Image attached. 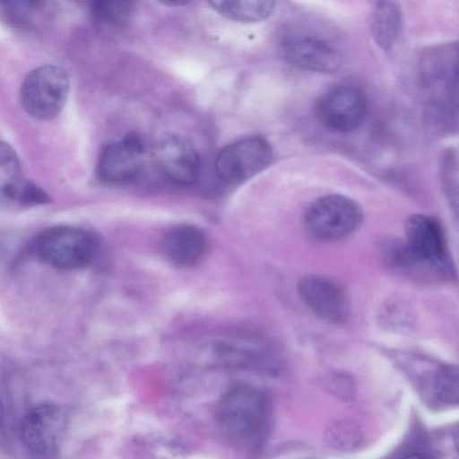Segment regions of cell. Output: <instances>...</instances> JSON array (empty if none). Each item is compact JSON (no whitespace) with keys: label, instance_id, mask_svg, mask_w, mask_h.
Segmentation results:
<instances>
[{"label":"cell","instance_id":"obj_25","mask_svg":"<svg viewBox=\"0 0 459 459\" xmlns=\"http://www.w3.org/2000/svg\"><path fill=\"white\" fill-rule=\"evenodd\" d=\"M3 419H4V406H3V403L0 399V424L2 423Z\"/></svg>","mask_w":459,"mask_h":459},{"label":"cell","instance_id":"obj_12","mask_svg":"<svg viewBox=\"0 0 459 459\" xmlns=\"http://www.w3.org/2000/svg\"><path fill=\"white\" fill-rule=\"evenodd\" d=\"M157 160L162 172L179 185H192L199 177L201 161L194 144L182 136L163 141L157 150Z\"/></svg>","mask_w":459,"mask_h":459},{"label":"cell","instance_id":"obj_8","mask_svg":"<svg viewBox=\"0 0 459 459\" xmlns=\"http://www.w3.org/2000/svg\"><path fill=\"white\" fill-rule=\"evenodd\" d=\"M301 301L320 319L343 323L350 315V300L343 289L335 281L320 275L301 277L297 284Z\"/></svg>","mask_w":459,"mask_h":459},{"label":"cell","instance_id":"obj_19","mask_svg":"<svg viewBox=\"0 0 459 459\" xmlns=\"http://www.w3.org/2000/svg\"><path fill=\"white\" fill-rule=\"evenodd\" d=\"M457 172L456 152L452 149L447 150L442 158L441 181L445 195L455 212L457 211L458 203Z\"/></svg>","mask_w":459,"mask_h":459},{"label":"cell","instance_id":"obj_23","mask_svg":"<svg viewBox=\"0 0 459 459\" xmlns=\"http://www.w3.org/2000/svg\"><path fill=\"white\" fill-rule=\"evenodd\" d=\"M400 459H430V458L423 454L414 453V454L404 455Z\"/></svg>","mask_w":459,"mask_h":459},{"label":"cell","instance_id":"obj_16","mask_svg":"<svg viewBox=\"0 0 459 459\" xmlns=\"http://www.w3.org/2000/svg\"><path fill=\"white\" fill-rule=\"evenodd\" d=\"M209 4L227 19L255 22L266 19L275 8L274 1H210Z\"/></svg>","mask_w":459,"mask_h":459},{"label":"cell","instance_id":"obj_20","mask_svg":"<svg viewBox=\"0 0 459 459\" xmlns=\"http://www.w3.org/2000/svg\"><path fill=\"white\" fill-rule=\"evenodd\" d=\"M433 389L437 398L444 403H456L458 401L457 370L452 367H444L435 375Z\"/></svg>","mask_w":459,"mask_h":459},{"label":"cell","instance_id":"obj_10","mask_svg":"<svg viewBox=\"0 0 459 459\" xmlns=\"http://www.w3.org/2000/svg\"><path fill=\"white\" fill-rule=\"evenodd\" d=\"M144 148L134 134L106 146L97 163L99 178L112 185L127 183L137 177L143 161Z\"/></svg>","mask_w":459,"mask_h":459},{"label":"cell","instance_id":"obj_14","mask_svg":"<svg viewBox=\"0 0 459 459\" xmlns=\"http://www.w3.org/2000/svg\"><path fill=\"white\" fill-rule=\"evenodd\" d=\"M206 248L204 232L194 225H177L169 229L162 238L164 255L178 265L188 266L197 263Z\"/></svg>","mask_w":459,"mask_h":459},{"label":"cell","instance_id":"obj_2","mask_svg":"<svg viewBox=\"0 0 459 459\" xmlns=\"http://www.w3.org/2000/svg\"><path fill=\"white\" fill-rule=\"evenodd\" d=\"M363 221V211L353 199L328 195L313 202L304 214V227L314 238L338 241L353 234Z\"/></svg>","mask_w":459,"mask_h":459},{"label":"cell","instance_id":"obj_9","mask_svg":"<svg viewBox=\"0 0 459 459\" xmlns=\"http://www.w3.org/2000/svg\"><path fill=\"white\" fill-rule=\"evenodd\" d=\"M317 114L327 128L349 133L364 123L368 114V102L359 89L341 86L323 96L317 106Z\"/></svg>","mask_w":459,"mask_h":459},{"label":"cell","instance_id":"obj_21","mask_svg":"<svg viewBox=\"0 0 459 459\" xmlns=\"http://www.w3.org/2000/svg\"><path fill=\"white\" fill-rule=\"evenodd\" d=\"M22 206L41 205L50 202L48 195L31 182L22 183L16 200Z\"/></svg>","mask_w":459,"mask_h":459},{"label":"cell","instance_id":"obj_17","mask_svg":"<svg viewBox=\"0 0 459 459\" xmlns=\"http://www.w3.org/2000/svg\"><path fill=\"white\" fill-rule=\"evenodd\" d=\"M21 185L19 158L9 144L0 141V208L16 202Z\"/></svg>","mask_w":459,"mask_h":459},{"label":"cell","instance_id":"obj_4","mask_svg":"<svg viewBox=\"0 0 459 459\" xmlns=\"http://www.w3.org/2000/svg\"><path fill=\"white\" fill-rule=\"evenodd\" d=\"M68 91L66 71L58 65H46L27 75L21 89V101L30 117L47 121L61 112Z\"/></svg>","mask_w":459,"mask_h":459},{"label":"cell","instance_id":"obj_1","mask_svg":"<svg viewBox=\"0 0 459 459\" xmlns=\"http://www.w3.org/2000/svg\"><path fill=\"white\" fill-rule=\"evenodd\" d=\"M217 422L229 442L238 450L254 454L260 450L270 426L266 396L249 385H236L221 398Z\"/></svg>","mask_w":459,"mask_h":459},{"label":"cell","instance_id":"obj_7","mask_svg":"<svg viewBox=\"0 0 459 459\" xmlns=\"http://www.w3.org/2000/svg\"><path fill=\"white\" fill-rule=\"evenodd\" d=\"M65 426L64 411L55 403H46L30 409L20 424L23 446L38 455H49L59 445Z\"/></svg>","mask_w":459,"mask_h":459},{"label":"cell","instance_id":"obj_15","mask_svg":"<svg viewBox=\"0 0 459 459\" xmlns=\"http://www.w3.org/2000/svg\"><path fill=\"white\" fill-rule=\"evenodd\" d=\"M403 23V12L396 1H378L372 7L369 28L375 42L383 49H390L396 42Z\"/></svg>","mask_w":459,"mask_h":459},{"label":"cell","instance_id":"obj_24","mask_svg":"<svg viewBox=\"0 0 459 459\" xmlns=\"http://www.w3.org/2000/svg\"><path fill=\"white\" fill-rule=\"evenodd\" d=\"M188 2H184V1H181V2H161V4H167V5H184L186 4H187Z\"/></svg>","mask_w":459,"mask_h":459},{"label":"cell","instance_id":"obj_18","mask_svg":"<svg viewBox=\"0 0 459 459\" xmlns=\"http://www.w3.org/2000/svg\"><path fill=\"white\" fill-rule=\"evenodd\" d=\"M134 8L132 1L103 0L93 3L92 13L100 22L108 25L125 26Z\"/></svg>","mask_w":459,"mask_h":459},{"label":"cell","instance_id":"obj_3","mask_svg":"<svg viewBox=\"0 0 459 459\" xmlns=\"http://www.w3.org/2000/svg\"><path fill=\"white\" fill-rule=\"evenodd\" d=\"M35 251L48 264L61 270L84 267L93 259L96 241L87 230L73 226H56L42 231Z\"/></svg>","mask_w":459,"mask_h":459},{"label":"cell","instance_id":"obj_22","mask_svg":"<svg viewBox=\"0 0 459 459\" xmlns=\"http://www.w3.org/2000/svg\"><path fill=\"white\" fill-rule=\"evenodd\" d=\"M1 4L4 5V12L12 22L22 24L28 17V13H30L32 11L37 3L7 2Z\"/></svg>","mask_w":459,"mask_h":459},{"label":"cell","instance_id":"obj_5","mask_svg":"<svg viewBox=\"0 0 459 459\" xmlns=\"http://www.w3.org/2000/svg\"><path fill=\"white\" fill-rule=\"evenodd\" d=\"M273 160L269 142L261 136H249L223 147L217 155L218 176L230 184H239L266 169Z\"/></svg>","mask_w":459,"mask_h":459},{"label":"cell","instance_id":"obj_6","mask_svg":"<svg viewBox=\"0 0 459 459\" xmlns=\"http://www.w3.org/2000/svg\"><path fill=\"white\" fill-rule=\"evenodd\" d=\"M377 254L388 269L414 281L445 282L456 276L453 262L430 261L411 250L404 240L383 238L377 245Z\"/></svg>","mask_w":459,"mask_h":459},{"label":"cell","instance_id":"obj_11","mask_svg":"<svg viewBox=\"0 0 459 459\" xmlns=\"http://www.w3.org/2000/svg\"><path fill=\"white\" fill-rule=\"evenodd\" d=\"M281 52L290 65L312 72L334 73L342 63V56L333 44L307 34L287 36L281 43Z\"/></svg>","mask_w":459,"mask_h":459},{"label":"cell","instance_id":"obj_13","mask_svg":"<svg viewBox=\"0 0 459 459\" xmlns=\"http://www.w3.org/2000/svg\"><path fill=\"white\" fill-rule=\"evenodd\" d=\"M404 242L418 255L437 263H451L443 230L437 220L424 214L409 216Z\"/></svg>","mask_w":459,"mask_h":459}]
</instances>
